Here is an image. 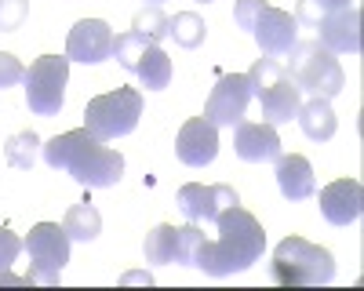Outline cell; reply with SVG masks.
<instances>
[{"label": "cell", "instance_id": "obj_1", "mask_svg": "<svg viewBox=\"0 0 364 291\" xmlns=\"http://www.w3.org/2000/svg\"><path fill=\"white\" fill-rule=\"evenodd\" d=\"M219 237L215 241H200L197 255H193V266L211 273V277H230V273H240V270H252L255 262L262 258V248H266V229L262 222L245 212L240 204L226 208L219 219Z\"/></svg>", "mask_w": 364, "mask_h": 291}, {"label": "cell", "instance_id": "obj_2", "mask_svg": "<svg viewBox=\"0 0 364 291\" xmlns=\"http://www.w3.org/2000/svg\"><path fill=\"white\" fill-rule=\"evenodd\" d=\"M44 160L55 171H66L80 186H117L120 175H124V157L117 150H109L106 142H99L87 128L66 131V135H55L44 142Z\"/></svg>", "mask_w": 364, "mask_h": 291}, {"label": "cell", "instance_id": "obj_3", "mask_svg": "<svg viewBox=\"0 0 364 291\" xmlns=\"http://www.w3.org/2000/svg\"><path fill=\"white\" fill-rule=\"evenodd\" d=\"M248 80H252V99H259L266 124L281 128V124L295 121V113L302 106V92L277 58H266V55L255 58L252 70H248Z\"/></svg>", "mask_w": 364, "mask_h": 291}, {"label": "cell", "instance_id": "obj_4", "mask_svg": "<svg viewBox=\"0 0 364 291\" xmlns=\"http://www.w3.org/2000/svg\"><path fill=\"white\" fill-rule=\"evenodd\" d=\"M269 277L288 287H306V284H331L336 277V258L328 248L310 244L302 237H284L273 248Z\"/></svg>", "mask_w": 364, "mask_h": 291}, {"label": "cell", "instance_id": "obj_5", "mask_svg": "<svg viewBox=\"0 0 364 291\" xmlns=\"http://www.w3.org/2000/svg\"><path fill=\"white\" fill-rule=\"evenodd\" d=\"M288 58H291V70H288L291 80L299 84V92H306L310 99H336L346 87V73L339 66V58L321 40H295Z\"/></svg>", "mask_w": 364, "mask_h": 291}, {"label": "cell", "instance_id": "obj_6", "mask_svg": "<svg viewBox=\"0 0 364 291\" xmlns=\"http://www.w3.org/2000/svg\"><path fill=\"white\" fill-rule=\"evenodd\" d=\"M139 116H142V92L117 87V92L95 95L84 106V128L99 142H113V138L132 135L139 128Z\"/></svg>", "mask_w": 364, "mask_h": 291}, {"label": "cell", "instance_id": "obj_7", "mask_svg": "<svg viewBox=\"0 0 364 291\" xmlns=\"http://www.w3.org/2000/svg\"><path fill=\"white\" fill-rule=\"evenodd\" d=\"M66 80H70V58L66 55H41L26 70V106L37 116H58L66 106Z\"/></svg>", "mask_w": 364, "mask_h": 291}, {"label": "cell", "instance_id": "obj_8", "mask_svg": "<svg viewBox=\"0 0 364 291\" xmlns=\"http://www.w3.org/2000/svg\"><path fill=\"white\" fill-rule=\"evenodd\" d=\"M29 251V284H58V273L70 262V237L58 222H37L29 229V237L22 241Z\"/></svg>", "mask_w": 364, "mask_h": 291}, {"label": "cell", "instance_id": "obj_9", "mask_svg": "<svg viewBox=\"0 0 364 291\" xmlns=\"http://www.w3.org/2000/svg\"><path fill=\"white\" fill-rule=\"evenodd\" d=\"M252 102V80L248 73H223L219 84L211 87V95L204 102V121H211L215 128H233L237 121H245Z\"/></svg>", "mask_w": 364, "mask_h": 291}, {"label": "cell", "instance_id": "obj_10", "mask_svg": "<svg viewBox=\"0 0 364 291\" xmlns=\"http://www.w3.org/2000/svg\"><path fill=\"white\" fill-rule=\"evenodd\" d=\"M178 200V212L186 215L190 222H215L226 208H233V204H240L237 190L219 182V186H200V182H190V186H182L175 193Z\"/></svg>", "mask_w": 364, "mask_h": 291}, {"label": "cell", "instance_id": "obj_11", "mask_svg": "<svg viewBox=\"0 0 364 291\" xmlns=\"http://www.w3.org/2000/svg\"><path fill=\"white\" fill-rule=\"evenodd\" d=\"M113 55V29L102 18H80L70 37H66V58L70 62H84V66H95L106 62Z\"/></svg>", "mask_w": 364, "mask_h": 291}, {"label": "cell", "instance_id": "obj_12", "mask_svg": "<svg viewBox=\"0 0 364 291\" xmlns=\"http://www.w3.org/2000/svg\"><path fill=\"white\" fill-rule=\"evenodd\" d=\"M175 157L190 168H208L219 157V128L204 116H190L175 135Z\"/></svg>", "mask_w": 364, "mask_h": 291}, {"label": "cell", "instance_id": "obj_13", "mask_svg": "<svg viewBox=\"0 0 364 291\" xmlns=\"http://www.w3.org/2000/svg\"><path fill=\"white\" fill-rule=\"evenodd\" d=\"M252 37H255V44H259V51L266 58H284L295 48V40H299V22H295V15L266 4L262 15L255 18Z\"/></svg>", "mask_w": 364, "mask_h": 291}, {"label": "cell", "instance_id": "obj_14", "mask_svg": "<svg viewBox=\"0 0 364 291\" xmlns=\"http://www.w3.org/2000/svg\"><path fill=\"white\" fill-rule=\"evenodd\" d=\"M317 204H321V215L331 226H350L364 212V190H360L357 179H336L321 190Z\"/></svg>", "mask_w": 364, "mask_h": 291}, {"label": "cell", "instance_id": "obj_15", "mask_svg": "<svg viewBox=\"0 0 364 291\" xmlns=\"http://www.w3.org/2000/svg\"><path fill=\"white\" fill-rule=\"evenodd\" d=\"M233 150L240 160L248 164H266L281 157V135L266 121H237V135H233Z\"/></svg>", "mask_w": 364, "mask_h": 291}, {"label": "cell", "instance_id": "obj_16", "mask_svg": "<svg viewBox=\"0 0 364 291\" xmlns=\"http://www.w3.org/2000/svg\"><path fill=\"white\" fill-rule=\"evenodd\" d=\"M317 40L331 51V55H357L360 51V11L357 8H343L331 11L317 22Z\"/></svg>", "mask_w": 364, "mask_h": 291}, {"label": "cell", "instance_id": "obj_17", "mask_svg": "<svg viewBox=\"0 0 364 291\" xmlns=\"http://www.w3.org/2000/svg\"><path fill=\"white\" fill-rule=\"evenodd\" d=\"M277 186L284 193V200H310L317 193V179H314V164L302 157V153H291V157H277Z\"/></svg>", "mask_w": 364, "mask_h": 291}, {"label": "cell", "instance_id": "obj_18", "mask_svg": "<svg viewBox=\"0 0 364 291\" xmlns=\"http://www.w3.org/2000/svg\"><path fill=\"white\" fill-rule=\"evenodd\" d=\"M295 121H299L302 135L314 138V142H328L331 135H336V128H339V116H336V109H331V99L302 102L299 113H295Z\"/></svg>", "mask_w": 364, "mask_h": 291}, {"label": "cell", "instance_id": "obj_19", "mask_svg": "<svg viewBox=\"0 0 364 291\" xmlns=\"http://www.w3.org/2000/svg\"><path fill=\"white\" fill-rule=\"evenodd\" d=\"M135 77H139V84L146 87V92H164V87L171 84V58L164 55L161 44L146 48V55L139 58V66H135Z\"/></svg>", "mask_w": 364, "mask_h": 291}, {"label": "cell", "instance_id": "obj_20", "mask_svg": "<svg viewBox=\"0 0 364 291\" xmlns=\"http://www.w3.org/2000/svg\"><path fill=\"white\" fill-rule=\"evenodd\" d=\"M63 229H66V237L70 241H95L99 233H102V215L91 208V200H84V204H73V208L66 212V219H63Z\"/></svg>", "mask_w": 364, "mask_h": 291}, {"label": "cell", "instance_id": "obj_21", "mask_svg": "<svg viewBox=\"0 0 364 291\" xmlns=\"http://www.w3.org/2000/svg\"><path fill=\"white\" fill-rule=\"evenodd\" d=\"M175 248H178V226H168V222H161L157 229H149L146 244H142L146 262H154V266H171Z\"/></svg>", "mask_w": 364, "mask_h": 291}, {"label": "cell", "instance_id": "obj_22", "mask_svg": "<svg viewBox=\"0 0 364 291\" xmlns=\"http://www.w3.org/2000/svg\"><path fill=\"white\" fill-rule=\"evenodd\" d=\"M168 37H171L178 48L193 51V48H200V44H204L208 26H204V18H200L197 11H178L175 18H168Z\"/></svg>", "mask_w": 364, "mask_h": 291}, {"label": "cell", "instance_id": "obj_23", "mask_svg": "<svg viewBox=\"0 0 364 291\" xmlns=\"http://www.w3.org/2000/svg\"><path fill=\"white\" fill-rule=\"evenodd\" d=\"M37 150H41V138H37V131H18V135H11V138H8V146H4V157H8V164H11V168L29 171V168L37 164Z\"/></svg>", "mask_w": 364, "mask_h": 291}, {"label": "cell", "instance_id": "obj_24", "mask_svg": "<svg viewBox=\"0 0 364 291\" xmlns=\"http://www.w3.org/2000/svg\"><path fill=\"white\" fill-rule=\"evenodd\" d=\"M154 44V40H146L142 33H135V29H128V33H120V37H113V58L120 66H124L128 73H135V66H139V58L146 55V48Z\"/></svg>", "mask_w": 364, "mask_h": 291}, {"label": "cell", "instance_id": "obj_25", "mask_svg": "<svg viewBox=\"0 0 364 291\" xmlns=\"http://www.w3.org/2000/svg\"><path fill=\"white\" fill-rule=\"evenodd\" d=\"M132 29H135V33H142L146 40L161 44V40L168 37V15H164L157 4H149V8H142V11L132 18Z\"/></svg>", "mask_w": 364, "mask_h": 291}, {"label": "cell", "instance_id": "obj_26", "mask_svg": "<svg viewBox=\"0 0 364 291\" xmlns=\"http://www.w3.org/2000/svg\"><path fill=\"white\" fill-rule=\"evenodd\" d=\"M204 241L200 233V222H190V226H178V248H175V262L178 266H193V255Z\"/></svg>", "mask_w": 364, "mask_h": 291}, {"label": "cell", "instance_id": "obj_27", "mask_svg": "<svg viewBox=\"0 0 364 291\" xmlns=\"http://www.w3.org/2000/svg\"><path fill=\"white\" fill-rule=\"evenodd\" d=\"M26 15H29V0H0V33L22 29Z\"/></svg>", "mask_w": 364, "mask_h": 291}, {"label": "cell", "instance_id": "obj_28", "mask_svg": "<svg viewBox=\"0 0 364 291\" xmlns=\"http://www.w3.org/2000/svg\"><path fill=\"white\" fill-rule=\"evenodd\" d=\"M262 8H266V0H237V8H233V22L240 26V29H255V18L262 15Z\"/></svg>", "mask_w": 364, "mask_h": 291}, {"label": "cell", "instance_id": "obj_29", "mask_svg": "<svg viewBox=\"0 0 364 291\" xmlns=\"http://www.w3.org/2000/svg\"><path fill=\"white\" fill-rule=\"evenodd\" d=\"M22 77H26V70H22L18 58L11 51H0V92H4V87H15Z\"/></svg>", "mask_w": 364, "mask_h": 291}, {"label": "cell", "instance_id": "obj_30", "mask_svg": "<svg viewBox=\"0 0 364 291\" xmlns=\"http://www.w3.org/2000/svg\"><path fill=\"white\" fill-rule=\"evenodd\" d=\"M18 251H22V241L15 237L8 226H0V270H8L11 262L18 258Z\"/></svg>", "mask_w": 364, "mask_h": 291}, {"label": "cell", "instance_id": "obj_31", "mask_svg": "<svg viewBox=\"0 0 364 291\" xmlns=\"http://www.w3.org/2000/svg\"><path fill=\"white\" fill-rule=\"evenodd\" d=\"M321 8H324V15H331V11H343V8H353V0H321Z\"/></svg>", "mask_w": 364, "mask_h": 291}, {"label": "cell", "instance_id": "obj_32", "mask_svg": "<svg viewBox=\"0 0 364 291\" xmlns=\"http://www.w3.org/2000/svg\"><path fill=\"white\" fill-rule=\"evenodd\" d=\"M0 284L11 287V284H29V280H26V277H15V273H8V270H0Z\"/></svg>", "mask_w": 364, "mask_h": 291}, {"label": "cell", "instance_id": "obj_33", "mask_svg": "<svg viewBox=\"0 0 364 291\" xmlns=\"http://www.w3.org/2000/svg\"><path fill=\"white\" fill-rule=\"evenodd\" d=\"M149 4H164V0H149Z\"/></svg>", "mask_w": 364, "mask_h": 291}, {"label": "cell", "instance_id": "obj_34", "mask_svg": "<svg viewBox=\"0 0 364 291\" xmlns=\"http://www.w3.org/2000/svg\"><path fill=\"white\" fill-rule=\"evenodd\" d=\"M200 4H208V0H200Z\"/></svg>", "mask_w": 364, "mask_h": 291}]
</instances>
